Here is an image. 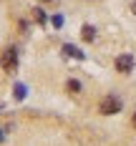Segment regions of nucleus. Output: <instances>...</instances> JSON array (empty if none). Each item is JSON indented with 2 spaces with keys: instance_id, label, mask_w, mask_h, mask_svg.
<instances>
[{
  "instance_id": "nucleus-1",
  "label": "nucleus",
  "mask_w": 136,
  "mask_h": 146,
  "mask_svg": "<svg viewBox=\"0 0 136 146\" xmlns=\"http://www.w3.org/2000/svg\"><path fill=\"white\" fill-rule=\"evenodd\" d=\"M119 111H121V98H116V96H106L103 101H101V113L111 116V113H119Z\"/></svg>"
},
{
  "instance_id": "nucleus-2",
  "label": "nucleus",
  "mask_w": 136,
  "mask_h": 146,
  "mask_svg": "<svg viewBox=\"0 0 136 146\" xmlns=\"http://www.w3.org/2000/svg\"><path fill=\"white\" fill-rule=\"evenodd\" d=\"M0 63H3V68H5V71H10V73H13L15 68H18V50H15V48H8V50L3 53Z\"/></svg>"
},
{
  "instance_id": "nucleus-3",
  "label": "nucleus",
  "mask_w": 136,
  "mask_h": 146,
  "mask_svg": "<svg viewBox=\"0 0 136 146\" xmlns=\"http://www.w3.org/2000/svg\"><path fill=\"white\" fill-rule=\"evenodd\" d=\"M116 71L119 73H131L134 71V56H131V53L119 56V58H116Z\"/></svg>"
},
{
  "instance_id": "nucleus-4",
  "label": "nucleus",
  "mask_w": 136,
  "mask_h": 146,
  "mask_svg": "<svg viewBox=\"0 0 136 146\" xmlns=\"http://www.w3.org/2000/svg\"><path fill=\"white\" fill-rule=\"evenodd\" d=\"M63 56H68V58H78V60H83V53H81V50H78V48H76V45H63Z\"/></svg>"
},
{
  "instance_id": "nucleus-5",
  "label": "nucleus",
  "mask_w": 136,
  "mask_h": 146,
  "mask_svg": "<svg viewBox=\"0 0 136 146\" xmlns=\"http://www.w3.org/2000/svg\"><path fill=\"white\" fill-rule=\"evenodd\" d=\"M81 35H83L86 43H91V40L96 38V28H93V25H83V28H81Z\"/></svg>"
},
{
  "instance_id": "nucleus-6",
  "label": "nucleus",
  "mask_w": 136,
  "mask_h": 146,
  "mask_svg": "<svg viewBox=\"0 0 136 146\" xmlns=\"http://www.w3.org/2000/svg\"><path fill=\"white\" fill-rule=\"evenodd\" d=\"M15 98H18V101H23V98H25V86H23V83H18V86H15Z\"/></svg>"
},
{
  "instance_id": "nucleus-7",
  "label": "nucleus",
  "mask_w": 136,
  "mask_h": 146,
  "mask_svg": "<svg viewBox=\"0 0 136 146\" xmlns=\"http://www.w3.org/2000/svg\"><path fill=\"white\" fill-rule=\"evenodd\" d=\"M68 91H71V93H78V91H81V83H78V81H68Z\"/></svg>"
},
{
  "instance_id": "nucleus-8",
  "label": "nucleus",
  "mask_w": 136,
  "mask_h": 146,
  "mask_svg": "<svg viewBox=\"0 0 136 146\" xmlns=\"http://www.w3.org/2000/svg\"><path fill=\"white\" fill-rule=\"evenodd\" d=\"M33 13H35V20H38V23H45V15H43V10H40V8H35Z\"/></svg>"
},
{
  "instance_id": "nucleus-9",
  "label": "nucleus",
  "mask_w": 136,
  "mask_h": 146,
  "mask_svg": "<svg viewBox=\"0 0 136 146\" xmlns=\"http://www.w3.org/2000/svg\"><path fill=\"white\" fill-rule=\"evenodd\" d=\"M53 25H56V28H60V25H63V18H58V15H56V18H53Z\"/></svg>"
},
{
  "instance_id": "nucleus-10",
  "label": "nucleus",
  "mask_w": 136,
  "mask_h": 146,
  "mask_svg": "<svg viewBox=\"0 0 136 146\" xmlns=\"http://www.w3.org/2000/svg\"><path fill=\"white\" fill-rule=\"evenodd\" d=\"M131 13H136V3H134V5H131Z\"/></svg>"
},
{
  "instance_id": "nucleus-11",
  "label": "nucleus",
  "mask_w": 136,
  "mask_h": 146,
  "mask_svg": "<svg viewBox=\"0 0 136 146\" xmlns=\"http://www.w3.org/2000/svg\"><path fill=\"white\" fill-rule=\"evenodd\" d=\"M3 139H5V136H3V131H0V144H3Z\"/></svg>"
},
{
  "instance_id": "nucleus-12",
  "label": "nucleus",
  "mask_w": 136,
  "mask_h": 146,
  "mask_svg": "<svg viewBox=\"0 0 136 146\" xmlns=\"http://www.w3.org/2000/svg\"><path fill=\"white\" fill-rule=\"evenodd\" d=\"M134 126H136V113H134Z\"/></svg>"
}]
</instances>
